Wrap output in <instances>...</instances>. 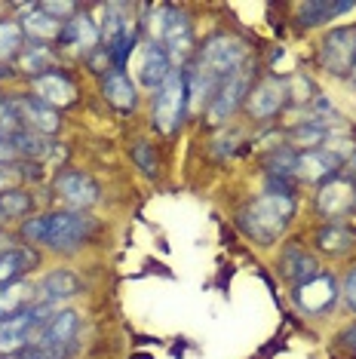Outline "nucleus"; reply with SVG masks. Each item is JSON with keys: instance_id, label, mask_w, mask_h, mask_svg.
I'll return each mask as SVG.
<instances>
[{"instance_id": "1", "label": "nucleus", "mask_w": 356, "mask_h": 359, "mask_svg": "<svg viewBox=\"0 0 356 359\" xmlns=\"http://www.w3.org/2000/svg\"><path fill=\"white\" fill-rule=\"evenodd\" d=\"M95 222L83 212H50L22 224V236L28 243H43L50 249H77L93 236Z\"/></svg>"}, {"instance_id": "2", "label": "nucleus", "mask_w": 356, "mask_h": 359, "mask_svg": "<svg viewBox=\"0 0 356 359\" xmlns=\"http://www.w3.org/2000/svg\"><path fill=\"white\" fill-rule=\"evenodd\" d=\"M295 215V200L289 194H261L258 200H252L246 209L240 212V227L246 236H252L261 246L277 243L282 231L289 227Z\"/></svg>"}, {"instance_id": "3", "label": "nucleus", "mask_w": 356, "mask_h": 359, "mask_svg": "<svg viewBox=\"0 0 356 359\" xmlns=\"http://www.w3.org/2000/svg\"><path fill=\"white\" fill-rule=\"evenodd\" d=\"M80 350V313L59 310L19 350V359H71Z\"/></svg>"}, {"instance_id": "4", "label": "nucleus", "mask_w": 356, "mask_h": 359, "mask_svg": "<svg viewBox=\"0 0 356 359\" xmlns=\"http://www.w3.org/2000/svg\"><path fill=\"white\" fill-rule=\"evenodd\" d=\"M144 25L151 31V43L163 46L172 65H182L191 55L193 31H191L188 15L182 10H175V6H153Z\"/></svg>"}, {"instance_id": "5", "label": "nucleus", "mask_w": 356, "mask_h": 359, "mask_svg": "<svg viewBox=\"0 0 356 359\" xmlns=\"http://www.w3.org/2000/svg\"><path fill=\"white\" fill-rule=\"evenodd\" d=\"M188 114V77L184 71H172L163 83L153 89V111L151 123L157 133L172 135Z\"/></svg>"}, {"instance_id": "6", "label": "nucleus", "mask_w": 356, "mask_h": 359, "mask_svg": "<svg viewBox=\"0 0 356 359\" xmlns=\"http://www.w3.org/2000/svg\"><path fill=\"white\" fill-rule=\"evenodd\" d=\"M50 316H53V307H40V304H31L13 316H4L0 320V356L19 353Z\"/></svg>"}, {"instance_id": "7", "label": "nucleus", "mask_w": 356, "mask_h": 359, "mask_svg": "<svg viewBox=\"0 0 356 359\" xmlns=\"http://www.w3.org/2000/svg\"><path fill=\"white\" fill-rule=\"evenodd\" d=\"M252 74H255V68H249V62L242 65V68H237L233 74L224 80L221 89L215 93V99L212 104H209V111H206V117H209V123L218 126V123H224V120L231 117L233 111L240 108L242 102H246V95H249V89H252Z\"/></svg>"}, {"instance_id": "8", "label": "nucleus", "mask_w": 356, "mask_h": 359, "mask_svg": "<svg viewBox=\"0 0 356 359\" xmlns=\"http://www.w3.org/2000/svg\"><path fill=\"white\" fill-rule=\"evenodd\" d=\"M322 65L329 74L347 77L356 71V28H335L322 37Z\"/></svg>"}, {"instance_id": "9", "label": "nucleus", "mask_w": 356, "mask_h": 359, "mask_svg": "<svg viewBox=\"0 0 356 359\" xmlns=\"http://www.w3.org/2000/svg\"><path fill=\"white\" fill-rule=\"evenodd\" d=\"M292 298H295V307L301 310V313L320 316V313H326V310L338 301V283L331 280L329 273H317L313 280L295 285Z\"/></svg>"}, {"instance_id": "10", "label": "nucleus", "mask_w": 356, "mask_h": 359, "mask_svg": "<svg viewBox=\"0 0 356 359\" xmlns=\"http://www.w3.org/2000/svg\"><path fill=\"white\" fill-rule=\"evenodd\" d=\"M10 111L19 117V123L37 135H53L59 133V114L50 104H43L37 95H19L10 102Z\"/></svg>"}, {"instance_id": "11", "label": "nucleus", "mask_w": 356, "mask_h": 359, "mask_svg": "<svg viewBox=\"0 0 356 359\" xmlns=\"http://www.w3.org/2000/svg\"><path fill=\"white\" fill-rule=\"evenodd\" d=\"M286 102H289V83L286 80H277V77H264L261 83H255L246 95V108L258 120L273 117Z\"/></svg>"}, {"instance_id": "12", "label": "nucleus", "mask_w": 356, "mask_h": 359, "mask_svg": "<svg viewBox=\"0 0 356 359\" xmlns=\"http://www.w3.org/2000/svg\"><path fill=\"white\" fill-rule=\"evenodd\" d=\"M55 191H59V197L68 203L74 212L89 209V206L99 203V184H95L86 172H62V175H55Z\"/></svg>"}, {"instance_id": "13", "label": "nucleus", "mask_w": 356, "mask_h": 359, "mask_svg": "<svg viewBox=\"0 0 356 359\" xmlns=\"http://www.w3.org/2000/svg\"><path fill=\"white\" fill-rule=\"evenodd\" d=\"M356 206V184L347 178H331L320 187L317 194V209L326 218H341Z\"/></svg>"}, {"instance_id": "14", "label": "nucleus", "mask_w": 356, "mask_h": 359, "mask_svg": "<svg viewBox=\"0 0 356 359\" xmlns=\"http://www.w3.org/2000/svg\"><path fill=\"white\" fill-rule=\"evenodd\" d=\"M80 289H83V285H80V280H77L74 273L53 271V273H46L43 280L34 285V304H40V307H55V304H62V301L74 298Z\"/></svg>"}, {"instance_id": "15", "label": "nucleus", "mask_w": 356, "mask_h": 359, "mask_svg": "<svg viewBox=\"0 0 356 359\" xmlns=\"http://www.w3.org/2000/svg\"><path fill=\"white\" fill-rule=\"evenodd\" d=\"M34 93L37 99L50 108H68L77 99V86L71 83L62 71H46V74L34 77Z\"/></svg>"}, {"instance_id": "16", "label": "nucleus", "mask_w": 356, "mask_h": 359, "mask_svg": "<svg viewBox=\"0 0 356 359\" xmlns=\"http://www.w3.org/2000/svg\"><path fill=\"white\" fill-rule=\"evenodd\" d=\"M341 166V160L335 157L331 151L326 148H313V151H304L298 154V163H295V175L304 178V182H331Z\"/></svg>"}, {"instance_id": "17", "label": "nucleus", "mask_w": 356, "mask_h": 359, "mask_svg": "<svg viewBox=\"0 0 356 359\" xmlns=\"http://www.w3.org/2000/svg\"><path fill=\"white\" fill-rule=\"evenodd\" d=\"M169 74H172V62H169L166 50H163V46H157V43H148V46L142 50V65H139V80H142V86L157 89Z\"/></svg>"}, {"instance_id": "18", "label": "nucleus", "mask_w": 356, "mask_h": 359, "mask_svg": "<svg viewBox=\"0 0 356 359\" xmlns=\"http://www.w3.org/2000/svg\"><path fill=\"white\" fill-rule=\"evenodd\" d=\"M22 10H28V15L22 19V31H25V34H31L34 40H43V43H50V40H62V31H64L62 19L43 13L40 6H22Z\"/></svg>"}, {"instance_id": "19", "label": "nucleus", "mask_w": 356, "mask_h": 359, "mask_svg": "<svg viewBox=\"0 0 356 359\" xmlns=\"http://www.w3.org/2000/svg\"><path fill=\"white\" fill-rule=\"evenodd\" d=\"M280 271H282L286 280L301 285L307 280H313V276L320 273V267H317V261H313V255H307L301 246H289L286 252H282V258H280Z\"/></svg>"}, {"instance_id": "20", "label": "nucleus", "mask_w": 356, "mask_h": 359, "mask_svg": "<svg viewBox=\"0 0 356 359\" xmlns=\"http://www.w3.org/2000/svg\"><path fill=\"white\" fill-rule=\"evenodd\" d=\"M34 261H37L34 252L22 249V246H10V249L0 252V289H4V285L19 283L22 273H25Z\"/></svg>"}, {"instance_id": "21", "label": "nucleus", "mask_w": 356, "mask_h": 359, "mask_svg": "<svg viewBox=\"0 0 356 359\" xmlns=\"http://www.w3.org/2000/svg\"><path fill=\"white\" fill-rule=\"evenodd\" d=\"M62 40H64L68 46H74V50L89 53L102 37H99V25H95V22L89 19V15H74V19L64 22Z\"/></svg>"}, {"instance_id": "22", "label": "nucleus", "mask_w": 356, "mask_h": 359, "mask_svg": "<svg viewBox=\"0 0 356 359\" xmlns=\"http://www.w3.org/2000/svg\"><path fill=\"white\" fill-rule=\"evenodd\" d=\"M353 4H335V0H313V4H301L298 6V22H301L304 28H313V25H322V22L335 19V15L341 13H350Z\"/></svg>"}, {"instance_id": "23", "label": "nucleus", "mask_w": 356, "mask_h": 359, "mask_svg": "<svg viewBox=\"0 0 356 359\" xmlns=\"http://www.w3.org/2000/svg\"><path fill=\"white\" fill-rule=\"evenodd\" d=\"M104 99L114 104L117 111H132L135 108V83L129 80L123 71H111L108 77H104Z\"/></svg>"}, {"instance_id": "24", "label": "nucleus", "mask_w": 356, "mask_h": 359, "mask_svg": "<svg viewBox=\"0 0 356 359\" xmlns=\"http://www.w3.org/2000/svg\"><path fill=\"white\" fill-rule=\"evenodd\" d=\"M31 304H34V289L28 283H13L0 289V320L19 313V310H25Z\"/></svg>"}, {"instance_id": "25", "label": "nucleus", "mask_w": 356, "mask_h": 359, "mask_svg": "<svg viewBox=\"0 0 356 359\" xmlns=\"http://www.w3.org/2000/svg\"><path fill=\"white\" fill-rule=\"evenodd\" d=\"M353 240H356L353 231L344 227V224H329L326 231L317 233V246L322 252H329V255H341V252L353 249Z\"/></svg>"}, {"instance_id": "26", "label": "nucleus", "mask_w": 356, "mask_h": 359, "mask_svg": "<svg viewBox=\"0 0 356 359\" xmlns=\"http://www.w3.org/2000/svg\"><path fill=\"white\" fill-rule=\"evenodd\" d=\"M6 142L15 148V154H25V157H46V154H50L46 138L37 135V133H31V129H19V133L10 135Z\"/></svg>"}, {"instance_id": "27", "label": "nucleus", "mask_w": 356, "mask_h": 359, "mask_svg": "<svg viewBox=\"0 0 356 359\" xmlns=\"http://www.w3.org/2000/svg\"><path fill=\"white\" fill-rule=\"evenodd\" d=\"M22 50V25L15 22H0V62L13 59Z\"/></svg>"}, {"instance_id": "28", "label": "nucleus", "mask_w": 356, "mask_h": 359, "mask_svg": "<svg viewBox=\"0 0 356 359\" xmlns=\"http://www.w3.org/2000/svg\"><path fill=\"white\" fill-rule=\"evenodd\" d=\"M295 163H298V154L292 148H280L277 154H271V160H267V172L271 178H292L295 175Z\"/></svg>"}, {"instance_id": "29", "label": "nucleus", "mask_w": 356, "mask_h": 359, "mask_svg": "<svg viewBox=\"0 0 356 359\" xmlns=\"http://www.w3.org/2000/svg\"><path fill=\"white\" fill-rule=\"evenodd\" d=\"M31 209V197L22 191H4L0 194V215L4 218H19Z\"/></svg>"}, {"instance_id": "30", "label": "nucleus", "mask_w": 356, "mask_h": 359, "mask_svg": "<svg viewBox=\"0 0 356 359\" xmlns=\"http://www.w3.org/2000/svg\"><path fill=\"white\" fill-rule=\"evenodd\" d=\"M53 62V55L46 46H31L28 53H22V71H28V74L40 77V71H46Z\"/></svg>"}, {"instance_id": "31", "label": "nucleus", "mask_w": 356, "mask_h": 359, "mask_svg": "<svg viewBox=\"0 0 356 359\" xmlns=\"http://www.w3.org/2000/svg\"><path fill=\"white\" fill-rule=\"evenodd\" d=\"M132 160L139 163V169H142L144 175H157V154H153V148H151L148 142H135Z\"/></svg>"}, {"instance_id": "32", "label": "nucleus", "mask_w": 356, "mask_h": 359, "mask_svg": "<svg viewBox=\"0 0 356 359\" xmlns=\"http://www.w3.org/2000/svg\"><path fill=\"white\" fill-rule=\"evenodd\" d=\"M40 10L50 13V15H55V19H62V15L74 13V4H40Z\"/></svg>"}, {"instance_id": "33", "label": "nucleus", "mask_w": 356, "mask_h": 359, "mask_svg": "<svg viewBox=\"0 0 356 359\" xmlns=\"http://www.w3.org/2000/svg\"><path fill=\"white\" fill-rule=\"evenodd\" d=\"M344 298H347V304L356 310V271H350V276L344 280Z\"/></svg>"}, {"instance_id": "34", "label": "nucleus", "mask_w": 356, "mask_h": 359, "mask_svg": "<svg viewBox=\"0 0 356 359\" xmlns=\"http://www.w3.org/2000/svg\"><path fill=\"white\" fill-rule=\"evenodd\" d=\"M15 157V148L6 138H0V166H6V160H13Z\"/></svg>"}, {"instance_id": "35", "label": "nucleus", "mask_w": 356, "mask_h": 359, "mask_svg": "<svg viewBox=\"0 0 356 359\" xmlns=\"http://www.w3.org/2000/svg\"><path fill=\"white\" fill-rule=\"evenodd\" d=\"M344 347L350 350V353L356 356V325H350V329L344 332Z\"/></svg>"}, {"instance_id": "36", "label": "nucleus", "mask_w": 356, "mask_h": 359, "mask_svg": "<svg viewBox=\"0 0 356 359\" xmlns=\"http://www.w3.org/2000/svg\"><path fill=\"white\" fill-rule=\"evenodd\" d=\"M6 104H10V102H4V99H0V120L6 117Z\"/></svg>"}, {"instance_id": "37", "label": "nucleus", "mask_w": 356, "mask_h": 359, "mask_svg": "<svg viewBox=\"0 0 356 359\" xmlns=\"http://www.w3.org/2000/svg\"><path fill=\"white\" fill-rule=\"evenodd\" d=\"M6 243H10V240H6V233H0V252H4V249H10V246H6Z\"/></svg>"}, {"instance_id": "38", "label": "nucleus", "mask_w": 356, "mask_h": 359, "mask_svg": "<svg viewBox=\"0 0 356 359\" xmlns=\"http://www.w3.org/2000/svg\"><path fill=\"white\" fill-rule=\"evenodd\" d=\"M0 359H13V356H0Z\"/></svg>"}, {"instance_id": "39", "label": "nucleus", "mask_w": 356, "mask_h": 359, "mask_svg": "<svg viewBox=\"0 0 356 359\" xmlns=\"http://www.w3.org/2000/svg\"><path fill=\"white\" fill-rule=\"evenodd\" d=\"M0 222H4V215H0Z\"/></svg>"}]
</instances>
